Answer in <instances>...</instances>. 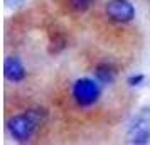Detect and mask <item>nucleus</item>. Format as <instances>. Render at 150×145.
Listing matches in <instances>:
<instances>
[{
  "label": "nucleus",
  "instance_id": "1",
  "mask_svg": "<svg viewBox=\"0 0 150 145\" xmlns=\"http://www.w3.org/2000/svg\"><path fill=\"white\" fill-rule=\"evenodd\" d=\"M46 120V111L41 108L35 110H25L22 113H17L7 122V130L10 137L19 144H25L32 140L37 128L44 123Z\"/></svg>",
  "mask_w": 150,
  "mask_h": 145
},
{
  "label": "nucleus",
  "instance_id": "2",
  "mask_svg": "<svg viewBox=\"0 0 150 145\" xmlns=\"http://www.w3.org/2000/svg\"><path fill=\"white\" fill-rule=\"evenodd\" d=\"M101 96V86L98 79L81 78L73 84V98L79 106H93Z\"/></svg>",
  "mask_w": 150,
  "mask_h": 145
},
{
  "label": "nucleus",
  "instance_id": "3",
  "mask_svg": "<svg viewBox=\"0 0 150 145\" xmlns=\"http://www.w3.org/2000/svg\"><path fill=\"white\" fill-rule=\"evenodd\" d=\"M128 142L133 145H147L150 142V110H142L137 115L127 132Z\"/></svg>",
  "mask_w": 150,
  "mask_h": 145
},
{
  "label": "nucleus",
  "instance_id": "4",
  "mask_svg": "<svg viewBox=\"0 0 150 145\" xmlns=\"http://www.w3.org/2000/svg\"><path fill=\"white\" fill-rule=\"evenodd\" d=\"M105 12L116 24H128L135 19V7L128 0H108Z\"/></svg>",
  "mask_w": 150,
  "mask_h": 145
},
{
  "label": "nucleus",
  "instance_id": "5",
  "mask_svg": "<svg viewBox=\"0 0 150 145\" xmlns=\"http://www.w3.org/2000/svg\"><path fill=\"white\" fill-rule=\"evenodd\" d=\"M4 76L10 83H22L25 79V68L17 56H8L4 61Z\"/></svg>",
  "mask_w": 150,
  "mask_h": 145
},
{
  "label": "nucleus",
  "instance_id": "6",
  "mask_svg": "<svg viewBox=\"0 0 150 145\" xmlns=\"http://www.w3.org/2000/svg\"><path fill=\"white\" fill-rule=\"evenodd\" d=\"M95 78L101 84H111L116 79V69L110 62H100L95 68Z\"/></svg>",
  "mask_w": 150,
  "mask_h": 145
},
{
  "label": "nucleus",
  "instance_id": "7",
  "mask_svg": "<svg viewBox=\"0 0 150 145\" xmlns=\"http://www.w3.org/2000/svg\"><path fill=\"white\" fill-rule=\"evenodd\" d=\"M66 4L69 5V8H73L74 12H86L95 0H66Z\"/></svg>",
  "mask_w": 150,
  "mask_h": 145
},
{
  "label": "nucleus",
  "instance_id": "8",
  "mask_svg": "<svg viewBox=\"0 0 150 145\" xmlns=\"http://www.w3.org/2000/svg\"><path fill=\"white\" fill-rule=\"evenodd\" d=\"M143 81H145V76H143V74H132V76H128V79H127L128 86H140Z\"/></svg>",
  "mask_w": 150,
  "mask_h": 145
},
{
  "label": "nucleus",
  "instance_id": "9",
  "mask_svg": "<svg viewBox=\"0 0 150 145\" xmlns=\"http://www.w3.org/2000/svg\"><path fill=\"white\" fill-rule=\"evenodd\" d=\"M25 0H5V4H7L8 7H12V8H15V7H21L22 4H24Z\"/></svg>",
  "mask_w": 150,
  "mask_h": 145
}]
</instances>
